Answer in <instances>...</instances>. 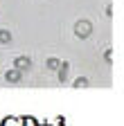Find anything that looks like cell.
<instances>
[{
	"label": "cell",
	"instance_id": "ba28073f",
	"mask_svg": "<svg viewBox=\"0 0 124 126\" xmlns=\"http://www.w3.org/2000/svg\"><path fill=\"white\" fill-rule=\"evenodd\" d=\"M20 124H23V126H36V122H34L32 117H23V119H20Z\"/></svg>",
	"mask_w": 124,
	"mask_h": 126
},
{
	"label": "cell",
	"instance_id": "5b68a950",
	"mask_svg": "<svg viewBox=\"0 0 124 126\" xmlns=\"http://www.w3.org/2000/svg\"><path fill=\"white\" fill-rule=\"evenodd\" d=\"M9 41H11V34L7 29H0V43H9Z\"/></svg>",
	"mask_w": 124,
	"mask_h": 126
},
{
	"label": "cell",
	"instance_id": "3957f363",
	"mask_svg": "<svg viewBox=\"0 0 124 126\" xmlns=\"http://www.w3.org/2000/svg\"><path fill=\"white\" fill-rule=\"evenodd\" d=\"M20 77H23V72H18V70H7L5 72V79H7L9 83H18Z\"/></svg>",
	"mask_w": 124,
	"mask_h": 126
},
{
	"label": "cell",
	"instance_id": "52a82bcc",
	"mask_svg": "<svg viewBox=\"0 0 124 126\" xmlns=\"http://www.w3.org/2000/svg\"><path fill=\"white\" fill-rule=\"evenodd\" d=\"M84 86H88V79H84V77H79L74 81V88H84Z\"/></svg>",
	"mask_w": 124,
	"mask_h": 126
},
{
	"label": "cell",
	"instance_id": "6da1fadb",
	"mask_svg": "<svg viewBox=\"0 0 124 126\" xmlns=\"http://www.w3.org/2000/svg\"><path fill=\"white\" fill-rule=\"evenodd\" d=\"M90 32H92L90 20H79V23L74 25V34L79 36V38H88V36H90Z\"/></svg>",
	"mask_w": 124,
	"mask_h": 126
},
{
	"label": "cell",
	"instance_id": "7a4b0ae2",
	"mask_svg": "<svg viewBox=\"0 0 124 126\" xmlns=\"http://www.w3.org/2000/svg\"><path fill=\"white\" fill-rule=\"evenodd\" d=\"M32 68V61H29V56H16V61H14V70L18 72H25Z\"/></svg>",
	"mask_w": 124,
	"mask_h": 126
},
{
	"label": "cell",
	"instance_id": "277c9868",
	"mask_svg": "<svg viewBox=\"0 0 124 126\" xmlns=\"http://www.w3.org/2000/svg\"><path fill=\"white\" fill-rule=\"evenodd\" d=\"M56 70H59V81H66L68 74H70V72H68V70H70V65H68V63H61Z\"/></svg>",
	"mask_w": 124,
	"mask_h": 126
},
{
	"label": "cell",
	"instance_id": "9c48e42d",
	"mask_svg": "<svg viewBox=\"0 0 124 126\" xmlns=\"http://www.w3.org/2000/svg\"><path fill=\"white\" fill-rule=\"evenodd\" d=\"M2 126H16V119L9 117V119H5V122H2Z\"/></svg>",
	"mask_w": 124,
	"mask_h": 126
},
{
	"label": "cell",
	"instance_id": "8992f818",
	"mask_svg": "<svg viewBox=\"0 0 124 126\" xmlns=\"http://www.w3.org/2000/svg\"><path fill=\"white\" fill-rule=\"evenodd\" d=\"M59 65H61V61H59V59H48V68H50V70H56Z\"/></svg>",
	"mask_w": 124,
	"mask_h": 126
}]
</instances>
